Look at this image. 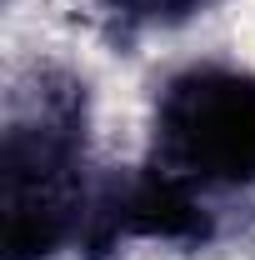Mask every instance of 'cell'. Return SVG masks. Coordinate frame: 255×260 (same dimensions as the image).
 Listing matches in <instances>:
<instances>
[{
    "label": "cell",
    "mask_w": 255,
    "mask_h": 260,
    "mask_svg": "<svg viewBox=\"0 0 255 260\" xmlns=\"http://www.w3.org/2000/svg\"><path fill=\"white\" fill-rule=\"evenodd\" d=\"M165 145L185 170L215 180L255 175V80L190 75L165 100Z\"/></svg>",
    "instance_id": "obj_1"
},
{
    "label": "cell",
    "mask_w": 255,
    "mask_h": 260,
    "mask_svg": "<svg viewBox=\"0 0 255 260\" xmlns=\"http://www.w3.org/2000/svg\"><path fill=\"white\" fill-rule=\"evenodd\" d=\"M135 15H175V10H185L190 0H125Z\"/></svg>",
    "instance_id": "obj_2"
}]
</instances>
